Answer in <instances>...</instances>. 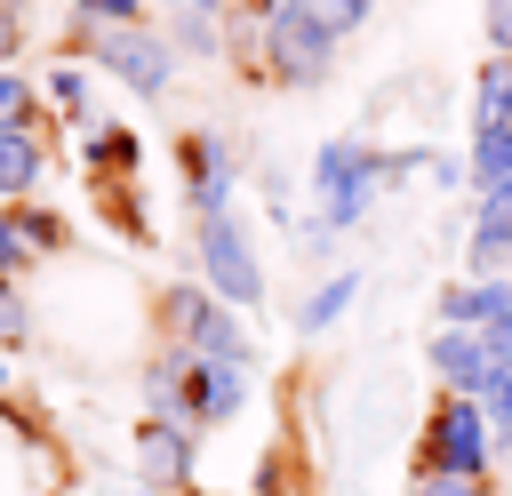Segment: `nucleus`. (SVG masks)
I'll return each instance as SVG.
<instances>
[{
  "label": "nucleus",
  "instance_id": "473e14b6",
  "mask_svg": "<svg viewBox=\"0 0 512 496\" xmlns=\"http://www.w3.org/2000/svg\"><path fill=\"white\" fill-rule=\"evenodd\" d=\"M128 496H152V488H144V480H136V488H128Z\"/></svg>",
  "mask_w": 512,
  "mask_h": 496
},
{
  "label": "nucleus",
  "instance_id": "4be33fe9",
  "mask_svg": "<svg viewBox=\"0 0 512 496\" xmlns=\"http://www.w3.org/2000/svg\"><path fill=\"white\" fill-rule=\"evenodd\" d=\"M32 344V296L24 280H0V352H24Z\"/></svg>",
  "mask_w": 512,
  "mask_h": 496
},
{
  "label": "nucleus",
  "instance_id": "39448f33",
  "mask_svg": "<svg viewBox=\"0 0 512 496\" xmlns=\"http://www.w3.org/2000/svg\"><path fill=\"white\" fill-rule=\"evenodd\" d=\"M416 472H464V480H496V432L488 408L464 392H432L424 424H416Z\"/></svg>",
  "mask_w": 512,
  "mask_h": 496
},
{
  "label": "nucleus",
  "instance_id": "f257e3e1",
  "mask_svg": "<svg viewBox=\"0 0 512 496\" xmlns=\"http://www.w3.org/2000/svg\"><path fill=\"white\" fill-rule=\"evenodd\" d=\"M152 328H160V344H176V352H192V360L264 368V352H256V336H248V320H240L224 296H208L200 280H160V288H152Z\"/></svg>",
  "mask_w": 512,
  "mask_h": 496
},
{
  "label": "nucleus",
  "instance_id": "5701e85b",
  "mask_svg": "<svg viewBox=\"0 0 512 496\" xmlns=\"http://www.w3.org/2000/svg\"><path fill=\"white\" fill-rule=\"evenodd\" d=\"M304 16H312L320 32H336V40H352V32H368L376 0H304Z\"/></svg>",
  "mask_w": 512,
  "mask_h": 496
},
{
  "label": "nucleus",
  "instance_id": "412c9836",
  "mask_svg": "<svg viewBox=\"0 0 512 496\" xmlns=\"http://www.w3.org/2000/svg\"><path fill=\"white\" fill-rule=\"evenodd\" d=\"M24 120H48L40 80H32L24 64H0V128H24Z\"/></svg>",
  "mask_w": 512,
  "mask_h": 496
},
{
  "label": "nucleus",
  "instance_id": "ddd939ff",
  "mask_svg": "<svg viewBox=\"0 0 512 496\" xmlns=\"http://www.w3.org/2000/svg\"><path fill=\"white\" fill-rule=\"evenodd\" d=\"M136 392H144V416H168V424H192V352H176V344H160L152 360H144V376H136ZM200 432V424H192Z\"/></svg>",
  "mask_w": 512,
  "mask_h": 496
},
{
  "label": "nucleus",
  "instance_id": "393cba45",
  "mask_svg": "<svg viewBox=\"0 0 512 496\" xmlns=\"http://www.w3.org/2000/svg\"><path fill=\"white\" fill-rule=\"evenodd\" d=\"M32 272V248L16 240V200H0V280H24Z\"/></svg>",
  "mask_w": 512,
  "mask_h": 496
},
{
  "label": "nucleus",
  "instance_id": "0eeeda50",
  "mask_svg": "<svg viewBox=\"0 0 512 496\" xmlns=\"http://www.w3.org/2000/svg\"><path fill=\"white\" fill-rule=\"evenodd\" d=\"M176 184H184V216H216V208H232V192H240V160H232V144H224L216 128H184V136H176Z\"/></svg>",
  "mask_w": 512,
  "mask_h": 496
},
{
  "label": "nucleus",
  "instance_id": "bb28decb",
  "mask_svg": "<svg viewBox=\"0 0 512 496\" xmlns=\"http://www.w3.org/2000/svg\"><path fill=\"white\" fill-rule=\"evenodd\" d=\"M480 408H488V424H504V416H512V352L488 368V384H480Z\"/></svg>",
  "mask_w": 512,
  "mask_h": 496
},
{
  "label": "nucleus",
  "instance_id": "7c9ffc66",
  "mask_svg": "<svg viewBox=\"0 0 512 496\" xmlns=\"http://www.w3.org/2000/svg\"><path fill=\"white\" fill-rule=\"evenodd\" d=\"M240 8H256V16H280V8H304V0H240Z\"/></svg>",
  "mask_w": 512,
  "mask_h": 496
},
{
  "label": "nucleus",
  "instance_id": "c756f323",
  "mask_svg": "<svg viewBox=\"0 0 512 496\" xmlns=\"http://www.w3.org/2000/svg\"><path fill=\"white\" fill-rule=\"evenodd\" d=\"M16 48H24V16L0 8V64H16Z\"/></svg>",
  "mask_w": 512,
  "mask_h": 496
},
{
  "label": "nucleus",
  "instance_id": "2f4dec72",
  "mask_svg": "<svg viewBox=\"0 0 512 496\" xmlns=\"http://www.w3.org/2000/svg\"><path fill=\"white\" fill-rule=\"evenodd\" d=\"M0 8H8V16H24V8H32V0H0Z\"/></svg>",
  "mask_w": 512,
  "mask_h": 496
},
{
  "label": "nucleus",
  "instance_id": "a211bd4d",
  "mask_svg": "<svg viewBox=\"0 0 512 496\" xmlns=\"http://www.w3.org/2000/svg\"><path fill=\"white\" fill-rule=\"evenodd\" d=\"M512 176V120L504 128H472V144H464V192H496Z\"/></svg>",
  "mask_w": 512,
  "mask_h": 496
},
{
  "label": "nucleus",
  "instance_id": "4468645a",
  "mask_svg": "<svg viewBox=\"0 0 512 496\" xmlns=\"http://www.w3.org/2000/svg\"><path fill=\"white\" fill-rule=\"evenodd\" d=\"M248 384H256V368H232V360H192V424H200V432L232 424V416L248 408Z\"/></svg>",
  "mask_w": 512,
  "mask_h": 496
},
{
  "label": "nucleus",
  "instance_id": "cd10ccee",
  "mask_svg": "<svg viewBox=\"0 0 512 496\" xmlns=\"http://www.w3.org/2000/svg\"><path fill=\"white\" fill-rule=\"evenodd\" d=\"M480 32L488 48H512V0H480Z\"/></svg>",
  "mask_w": 512,
  "mask_h": 496
},
{
  "label": "nucleus",
  "instance_id": "7ed1b4c3",
  "mask_svg": "<svg viewBox=\"0 0 512 496\" xmlns=\"http://www.w3.org/2000/svg\"><path fill=\"white\" fill-rule=\"evenodd\" d=\"M336 56H344V40H336V32H320L304 8H280V16H264V32H256L248 88L312 96V88H328V80H336Z\"/></svg>",
  "mask_w": 512,
  "mask_h": 496
},
{
  "label": "nucleus",
  "instance_id": "dca6fc26",
  "mask_svg": "<svg viewBox=\"0 0 512 496\" xmlns=\"http://www.w3.org/2000/svg\"><path fill=\"white\" fill-rule=\"evenodd\" d=\"M352 304H360V264H336V272H328V280L296 304V320H288V328H296V336H328Z\"/></svg>",
  "mask_w": 512,
  "mask_h": 496
},
{
  "label": "nucleus",
  "instance_id": "9d476101",
  "mask_svg": "<svg viewBox=\"0 0 512 496\" xmlns=\"http://www.w3.org/2000/svg\"><path fill=\"white\" fill-rule=\"evenodd\" d=\"M504 352H496V336L488 328H440L432 320V336H424V368H432V384L440 392H464V400H480V384H488V368H496Z\"/></svg>",
  "mask_w": 512,
  "mask_h": 496
},
{
  "label": "nucleus",
  "instance_id": "6ab92c4d",
  "mask_svg": "<svg viewBox=\"0 0 512 496\" xmlns=\"http://www.w3.org/2000/svg\"><path fill=\"white\" fill-rule=\"evenodd\" d=\"M160 32H168L176 64H184V56H192V64H224V16H160Z\"/></svg>",
  "mask_w": 512,
  "mask_h": 496
},
{
  "label": "nucleus",
  "instance_id": "b1692460",
  "mask_svg": "<svg viewBox=\"0 0 512 496\" xmlns=\"http://www.w3.org/2000/svg\"><path fill=\"white\" fill-rule=\"evenodd\" d=\"M408 496H496V480H464V472H408Z\"/></svg>",
  "mask_w": 512,
  "mask_h": 496
},
{
  "label": "nucleus",
  "instance_id": "aec40b11",
  "mask_svg": "<svg viewBox=\"0 0 512 496\" xmlns=\"http://www.w3.org/2000/svg\"><path fill=\"white\" fill-rule=\"evenodd\" d=\"M16 240H24L32 264H40V256H64V248H72V224H64L48 200H16Z\"/></svg>",
  "mask_w": 512,
  "mask_h": 496
},
{
  "label": "nucleus",
  "instance_id": "f03ea898",
  "mask_svg": "<svg viewBox=\"0 0 512 496\" xmlns=\"http://www.w3.org/2000/svg\"><path fill=\"white\" fill-rule=\"evenodd\" d=\"M64 56L96 64V72L120 80L136 104H160V96L176 88V48H168V32H160L152 16H136V24H72Z\"/></svg>",
  "mask_w": 512,
  "mask_h": 496
},
{
  "label": "nucleus",
  "instance_id": "2eb2a0df",
  "mask_svg": "<svg viewBox=\"0 0 512 496\" xmlns=\"http://www.w3.org/2000/svg\"><path fill=\"white\" fill-rule=\"evenodd\" d=\"M464 120H472V128H504V120H512V48H488V56L472 64Z\"/></svg>",
  "mask_w": 512,
  "mask_h": 496
},
{
  "label": "nucleus",
  "instance_id": "6e6552de",
  "mask_svg": "<svg viewBox=\"0 0 512 496\" xmlns=\"http://www.w3.org/2000/svg\"><path fill=\"white\" fill-rule=\"evenodd\" d=\"M136 480L152 496H192L200 488V432L168 424V416H144L136 424Z\"/></svg>",
  "mask_w": 512,
  "mask_h": 496
},
{
  "label": "nucleus",
  "instance_id": "9b49d317",
  "mask_svg": "<svg viewBox=\"0 0 512 496\" xmlns=\"http://www.w3.org/2000/svg\"><path fill=\"white\" fill-rule=\"evenodd\" d=\"M80 168H88V192H128V184H144V136L120 120H96L80 144Z\"/></svg>",
  "mask_w": 512,
  "mask_h": 496
},
{
  "label": "nucleus",
  "instance_id": "423d86ee",
  "mask_svg": "<svg viewBox=\"0 0 512 496\" xmlns=\"http://www.w3.org/2000/svg\"><path fill=\"white\" fill-rule=\"evenodd\" d=\"M192 280L208 288V296H224L232 312H256L264 304V256H256V240H248V224H240V208H216V216H192Z\"/></svg>",
  "mask_w": 512,
  "mask_h": 496
},
{
  "label": "nucleus",
  "instance_id": "a878e982",
  "mask_svg": "<svg viewBox=\"0 0 512 496\" xmlns=\"http://www.w3.org/2000/svg\"><path fill=\"white\" fill-rule=\"evenodd\" d=\"M152 0H72V24H136Z\"/></svg>",
  "mask_w": 512,
  "mask_h": 496
},
{
  "label": "nucleus",
  "instance_id": "c85d7f7f",
  "mask_svg": "<svg viewBox=\"0 0 512 496\" xmlns=\"http://www.w3.org/2000/svg\"><path fill=\"white\" fill-rule=\"evenodd\" d=\"M152 8H160V16H224L232 0H152Z\"/></svg>",
  "mask_w": 512,
  "mask_h": 496
},
{
  "label": "nucleus",
  "instance_id": "f3484780",
  "mask_svg": "<svg viewBox=\"0 0 512 496\" xmlns=\"http://www.w3.org/2000/svg\"><path fill=\"white\" fill-rule=\"evenodd\" d=\"M40 104H48L56 120H72V128H96V96H88V64H80V56H56V64L40 72Z\"/></svg>",
  "mask_w": 512,
  "mask_h": 496
},
{
  "label": "nucleus",
  "instance_id": "f8f14e48",
  "mask_svg": "<svg viewBox=\"0 0 512 496\" xmlns=\"http://www.w3.org/2000/svg\"><path fill=\"white\" fill-rule=\"evenodd\" d=\"M48 168H56L48 120L0 128V200H40V192H48Z\"/></svg>",
  "mask_w": 512,
  "mask_h": 496
},
{
  "label": "nucleus",
  "instance_id": "20e7f679",
  "mask_svg": "<svg viewBox=\"0 0 512 496\" xmlns=\"http://www.w3.org/2000/svg\"><path fill=\"white\" fill-rule=\"evenodd\" d=\"M376 200H384V144L376 136H328L312 152V224L352 232Z\"/></svg>",
  "mask_w": 512,
  "mask_h": 496
},
{
  "label": "nucleus",
  "instance_id": "1a4fd4ad",
  "mask_svg": "<svg viewBox=\"0 0 512 496\" xmlns=\"http://www.w3.org/2000/svg\"><path fill=\"white\" fill-rule=\"evenodd\" d=\"M432 320L440 328H488L496 352H512V272H456L432 296Z\"/></svg>",
  "mask_w": 512,
  "mask_h": 496
}]
</instances>
